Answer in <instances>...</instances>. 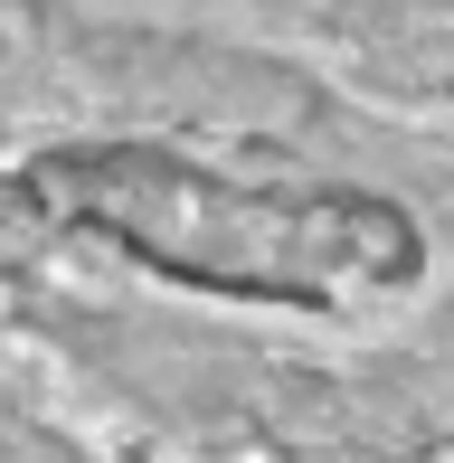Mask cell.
Masks as SVG:
<instances>
[{
	"mask_svg": "<svg viewBox=\"0 0 454 463\" xmlns=\"http://www.w3.org/2000/svg\"><path fill=\"white\" fill-rule=\"evenodd\" d=\"M0 463H38L29 426H19V416H10V369H0Z\"/></svg>",
	"mask_w": 454,
	"mask_h": 463,
	"instance_id": "cell-1",
	"label": "cell"
}]
</instances>
